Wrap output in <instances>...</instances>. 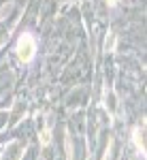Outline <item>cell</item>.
<instances>
[{"instance_id":"cell-1","label":"cell","mask_w":147,"mask_h":160,"mask_svg":"<svg viewBox=\"0 0 147 160\" xmlns=\"http://www.w3.org/2000/svg\"><path fill=\"white\" fill-rule=\"evenodd\" d=\"M17 51H19V58L22 60H30L34 56V41L30 37H24L19 41V45H17Z\"/></svg>"}]
</instances>
